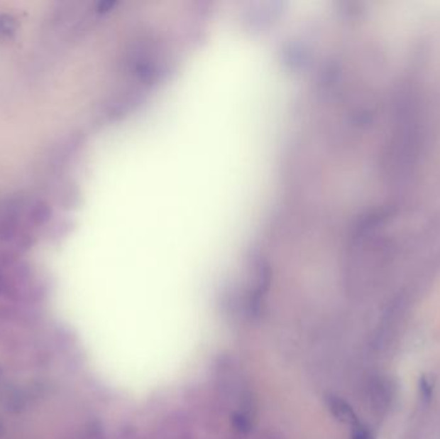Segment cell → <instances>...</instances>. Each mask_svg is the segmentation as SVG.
Returning a JSON list of instances; mask_svg holds the SVG:
<instances>
[{"label":"cell","instance_id":"3","mask_svg":"<svg viewBox=\"0 0 440 439\" xmlns=\"http://www.w3.org/2000/svg\"><path fill=\"white\" fill-rule=\"evenodd\" d=\"M434 391H435V380L433 376L422 374L419 380V393L421 402L424 405H429L433 401Z\"/></svg>","mask_w":440,"mask_h":439},{"label":"cell","instance_id":"1","mask_svg":"<svg viewBox=\"0 0 440 439\" xmlns=\"http://www.w3.org/2000/svg\"><path fill=\"white\" fill-rule=\"evenodd\" d=\"M372 403L378 411H386L394 399V385L389 379L376 378L371 384Z\"/></svg>","mask_w":440,"mask_h":439},{"label":"cell","instance_id":"4","mask_svg":"<svg viewBox=\"0 0 440 439\" xmlns=\"http://www.w3.org/2000/svg\"><path fill=\"white\" fill-rule=\"evenodd\" d=\"M351 439H376V437L368 426L358 423L357 426H353Z\"/></svg>","mask_w":440,"mask_h":439},{"label":"cell","instance_id":"2","mask_svg":"<svg viewBox=\"0 0 440 439\" xmlns=\"http://www.w3.org/2000/svg\"><path fill=\"white\" fill-rule=\"evenodd\" d=\"M326 402L332 416L337 421L351 426H356L359 423L357 413L345 399H340L337 396H329Z\"/></svg>","mask_w":440,"mask_h":439}]
</instances>
